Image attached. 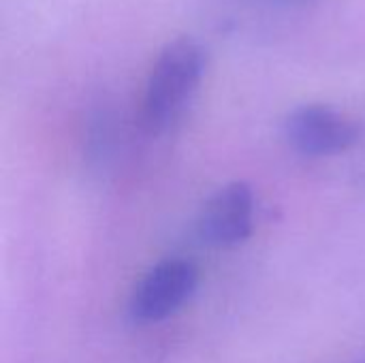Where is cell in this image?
<instances>
[{"label":"cell","instance_id":"1","mask_svg":"<svg viewBox=\"0 0 365 363\" xmlns=\"http://www.w3.org/2000/svg\"><path fill=\"white\" fill-rule=\"evenodd\" d=\"M207 66L205 47L192 36L169 41L158 53L143 94V124L152 133L169 128L197 94Z\"/></svg>","mask_w":365,"mask_h":363},{"label":"cell","instance_id":"2","mask_svg":"<svg viewBox=\"0 0 365 363\" xmlns=\"http://www.w3.org/2000/svg\"><path fill=\"white\" fill-rule=\"evenodd\" d=\"M199 272L186 259H165L150 267L137 282L128 315L139 325L160 323L175 315L197 291Z\"/></svg>","mask_w":365,"mask_h":363},{"label":"cell","instance_id":"3","mask_svg":"<svg viewBox=\"0 0 365 363\" xmlns=\"http://www.w3.org/2000/svg\"><path fill=\"white\" fill-rule=\"evenodd\" d=\"M287 141L304 156H331L359 141V124L349 113L329 105H302L287 116Z\"/></svg>","mask_w":365,"mask_h":363},{"label":"cell","instance_id":"4","mask_svg":"<svg viewBox=\"0 0 365 363\" xmlns=\"http://www.w3.org/2000/svg\"><path fill=\"white\" fill-rule=\"evenodd\" d=\"M255 227V195L246 182H231L218 188L201 210L199 235L203 242L231 248L244 244Z\"/></svg>","mask_w":365,"mask_h":363},{"label":"cell","instance_id":"5","mask_svg":"<svg viewBox=\"0 0 365 363\" xmlns=\"http://www.w3.org/2000/svg\"><path fill=\"white\" fill-rule=\"evenodd\" d=\"M361 363H365V362H361Z\"/></svg>","mask_w":365,"mask_h":363}]
</instances>
